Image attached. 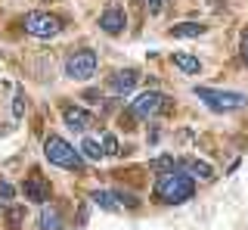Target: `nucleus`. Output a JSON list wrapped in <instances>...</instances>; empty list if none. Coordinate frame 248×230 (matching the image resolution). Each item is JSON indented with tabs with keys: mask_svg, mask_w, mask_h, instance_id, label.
I'll use <instances>...</instances> for the list:
<instances>
[{
	"mask_svg": "<svg viewBox=\"0 0 248 230\" xmlns=\"http://www.w3.org/2000/svg\"><path fill=\"white\" fill-rule=\"evenodd\" d=\"M155 193H158V199L168 202V205H183V202L192 199V193H196V178H192V174H180V171L161 174L158 183H155Z\"/></svg>",
	"mask_w": 248,
	"mask_h": 230,
	"instance_id": "f257e3e1",
	"label": "nucleus"
},
{
	"mask_svg": "<svg viewBox=\"0 0 248 230\" xmlns=\"http://www.w3.org/2000/svg\"><path fill=\"white\" fill-rule=\"evenodd\" d=\"M44 156H46V162H50V165L68 168V171H78V174H84V168H87V165H84L81 149H75L65 137H56V134H50L44 140Z\"/></svg>",
	"mask_w": 248,
	"mask_h": 230,
	"instance_id": "f03ea898",
	"label": "nucleus"
},
{
	"mask_svg": "<svg viewBox=\"0 0 248 230\" xmlns=\"http://www.w3.org/2000/svg\"><path fill=\"white\" fill-rule=\"evenodd\" d=\"M196 97L208 109L214 112H236V109H245L248 106V97L239 94V90H211V87H196Z\"/></svg>",
	"mask_w": 248,
	"mask_h": 230,
	"instance_id": "7ed1b4c3",
	"label": "nucleus"
},
{
	"mask_svg": "<svg viewBox=\"0 0 248 230\" xmlns=\"http://www.w3.org/2000/svg\"><path fill=\"white\" fill-rule=\"evenodd\" d=\"M165 106H168V97L161 94V90H143V94H137L127 103V115L130 118H152V115H158Z\"/></svg>",
	"mask_w": 248,
	"mask_h": 230,
	"instance_id": "20e7f679",
	"label": "nucleus"
},
{
	"mask_svg": "<svg viewBox=\"0 0 248 230\" xmlns=\"http://www.w3.org/2000/svg\"><path fill=\"white\" fill-rule=\"evenodd\" d=\"M25 32L31 34V37H41V41H46V37H56L59 32H62V19L59 16H50V13H28L25 16Z\"/></svg>",
	"mask_w": 248,
	"mask_h": 230,
	"instance_id": "39448f33",
	"label": "nucleus"
},
{
	"mask_svg": "<svg viewBox=\"0 0 248 230\" xmlns=\"http://www.w3.org/2000/svg\"><path fill=\"white\" fill-rule=\"evenodd\" d=\"M96 75V53L93 50H78L75 56L65 59V78L72 81H87Z\"/></svg>",
	"mask_w": 248,
	"mask_h": 230,
	"instance_id": "423d86ee",
	"label": "nucleus"
},
{
	"mask_svg": "<svg viewBox=\"0 0 248 230\" xmlns=\"http://www.w3.org/2000/svg\"><path fill=\"white\" fill-rule=\"evenodd\" d=\"M137 81H140V75L134 68H121V72H115L112 78H108V90H112L115 97H127V94H134Z\"/></svg>",
	"mask_w": 248,
	"mask_h": 230,
	"instance_id": "0eeeda50",
	"label": "nucleus"
},
{
	"mask_svg": "<svg viewBox=\"0 0 248 230\" xmlns=\"http://www.w3.org/2000/svg\"><path fill=\"white\" fill-rule=\"evenodd\" d=\"M99 28H103L106 34H121L124 28H127V13L121 10V6H108V10L99 16Z\"/></svg>",
	"mask_w": 248,
	"mask_h": 230,
	"instance_id": "6e6552de",
	"label": "nucleus"
},
{
	"mask_svg": "<svg viewBox=\"0 0 248 230\" xmlns=\"http://www.w3.org/2000/svg\"><path fill=\"white\" fill-rule=\"evenodd\" d=\"M62 118H65V125L78 134H84L93 125V115L87 109H81V106H65V109H62Z\"/></svg>",
	"mask_w": 248,
	"mask_h": 230,
	"instance_id": "1a4fd4ad",
	"label": "nucleus"
},
{
	"mask_svg": "<svg viewBox=\"0 0 248 230\" xmlns=\"http://www.w3.org/2000/svg\"><path fill=\"white\" fill-rule=\"evenodd\" d=\"M22 193H25V199H31V202H37V205H44L46 199H50V190H46V183L41 178H28L22 183Z\"/></svg>",
	"mask_w": 248,
	"mask_h": 230,
	"instance_id": "9d476101",
	"label": "nucleus"
},
{
	"mask_svg": "<svg viewBox=\"0 0 248 230\" xmlns=\"http://www.w3.org/2000/svg\"><path fill=\"white\" fill-rule=\"evenodd\" d=\"M37 230H62V214L56 205H41V214H37Z\"/></svg>",
	"mask_w": 248,
	"mask_h": 230,
	"instance_id": "9b49d317",
	"label": "nucleus"
},
{
	"mask_svg": "<svg viewBox=\"0 0 248 230\" xmlns=\"http://www.w3.org/2000/svg\"><path fill=\"white\" fill-rule=\"evenodd\" d=\"M170 63L180 68L183 75H199V72H202L199 56H189V53H174V56H170Z\"/></svg>",
	"mask_w": 248,
	"mask_h": 230,
	"instance_id": "f8f14e48",
	"label": "nucleus"
},
{
	"mask_svg": "<svg viewBox=\"0 0 248 230\" xmlns=\"http://www.w3.org/2000/svg\"><path fill=\"white\" fill-rule=\"evenodd\" d=\"M186 174H192V178H199V181H211L214 168L208 162H202V159H189V162H186Z\"/></svg>",
	"mask_w": 248,
	"mask_h": 230,
	"instance_id": "ddd939ff",
	"label": "nucleus"
},
{
	"mask_svg": "<svg viewBox=\"0 0 248 230\" xmlns=\"http://www.w3.org/2000/svg\"><path fill=\"white\" fill-rule=\"evenodd\" d=\"M205 34V25L199 22H180V25H170V37H199Z\"/></svg>",
	"mask_w": 248,
	"mask_h": 230,
	"instance_id": "4468645a",
	"label": "nucleus"
},
{
	"mask_svg": "<svg viewBox=\"0 0 248 230\" xmlns=\"http://www.w3.org/2000/svg\"><path fill=\"white\" fill-rule=\"evenodd\" d=\"M90 199H93V205H99V209H106V212H115V209H118V202H115V193H108V190H96Z\"/></svg>",
	"mask_w": 248,
	"mask_h": 230,
	"instance_id": "2eb2a0df",
	"label": "nucleus"
},
{
	"mask_svg": "<svg viewBox=\"0 0 248 230\" xmlns=\"http://www.w3.org/2000/svg\"><path fill=\"white\" fill-rule=\"evenodd\" d=\"M81 156H84V159H93V162H99V159L106 156V149L99 147V143L93 140V137H87V140L81 143Z\"/></svg>",
	"mask_w": 248,
	"mask_h": 230,
	"instance_id": "dca6fc26",
	"label": "nucleus"
},
{
	"mask_svg": "<svg viewBox=\"0 0 248 230\" xmlns=\"http://www.w3.org/2000/svg\"><path fill=\"white\" fill-rule=\"evenodd\" d=\"M149 168L155 174H170V171H177V159L174 156H158V159H152Z\"/></svg>",
	"mask_w": 248,
	"mask_h": 230,
	"instance_id": "f3484780",
	"label": "nucleus"
},
{
	"mask_svg": "<svg viewBox=\"0 0 248 230\" xmlns=\"http://www.w3.org/2000/svg\"><path fill=\"white\" fill-rule=\"evenodd\" d=\"M13 115L16 118H22V115H25V90H16V97H13Z\"/></svg>",
	"mask_w": 248,
	"mask_h": 230,
	"instance_id": "a211bd4d",
	"label": "nucleus"
},
{
	"mask_svg": "<svg viewBox=\"0 0 248 230\" xmlns=\"http://www.w3.org/2000/svg\"><path fill=\"white\" fill-rule=\"evenodd\" d=\"M103 149H106V156H118V137L115 134H103Z\"/></svg>",
	"mask_w": 248,
	"mask_h": 230,
	"instance_id": "6ab92c4d",
	"label": "nucleus"
},
{
	"mask_svg": "<svg viewBox=\"0 0 248 230\" xmlns=\"http://www.w3.org/2000/svg\"><path fill=\"white\" fill-rule=\"evenodd\" d=\"M22 218H25V212H22V209H10V212H6V221H10V230H19Z\"/></svg>",
	"mask_w": 248,
	"mask_h": 230,
	"instance_id": "aec40b11",
	"label": "nucleus"
},
{
	"mask_svg": "<svg viewBox=\"0 0 248 230\" xmlns=\"http://www.w3.org/2000/svg\"><path fill=\"white\" fill-rule=\"evenodd\" d=\"M13 196H16V187L10 181H0V202H10Z\"/></svg>",
	"mask_w": 248,
	"mask_h": 230,
	"instance_id": "412c9836",
	"label": "nucleus"
},
{
	"mask_svg": "<svg viewBox=\"0 0 248 230\" xmlns=\"http://www.w3.org/2000/svg\"><path fill=\"white\" fill-rule=\"evenodd\" d=\"M137 3L149 6V13H152V16H158V13H161V6H165V0H137Z\"/></svg>",
	"mask_w": 248,
	"mask_h": 230,
	"instance_id": "4be33fe9",
	"label": "nucleus"
},
{
	"mask_svg": "<svg viewBox=\"0 0 248 230\" xmlns=\"http://www.w3.org/2000/svg\"><path fill=\"white\" fill-rule=\"evenodd\" d=\"M115 199H118L121 205H130V209H134V205H137V199L130 196V193H115Z\"/></svg>",
	"mask_w": 248,
	"mask_h": 230,
	"instance_id": "5701e85b",
	"label": "nucleus"
},
{
	"mask_svg": "<svg viewBox=\"0 0 248 230\" xmlns=\"http://www.w3.org/2000/svg\"><path fill=\"white\" fill-rule=\"evenodd\" d=\"M239 50H242V59L248 63V28L242 32V41H239Z\"/></svg>",
	"mask_w": 248,
	"mask_h": 230,
	"instance_id": "b1692460",
	"label": "nucleus"
},
{
	"mask_svg": "<svg viewBox=\"0 0 248 230\" xmlns=\"http://www.w3.org/2000/svg\"><path fill=\"white\" fill-rule=\"evenodd\" d=\"M165 3H168V0H165Z\"/></svg>",
	"mask_w": 248,
	"mask_h": 230,
	"instance_id": "393cba45",
	"label": "nucleus"
}]
</instances>
